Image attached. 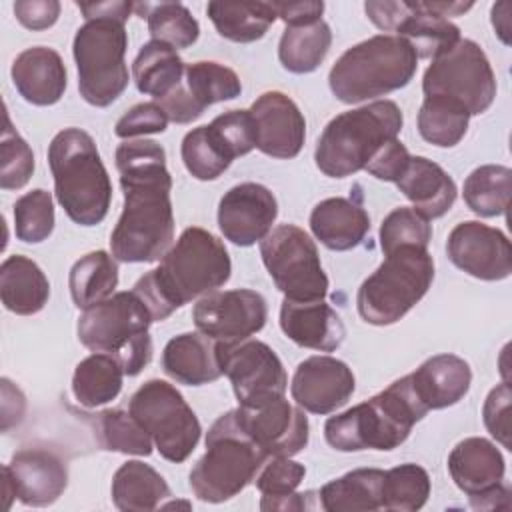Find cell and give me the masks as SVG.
<instances>
[{"label": "cell", "mask_w": 512, "mask_h": 512, "mask_svg": "<svg viewBox=\"0 0 512 512\" xmlns=\"http://www.w3.org/2000/svg\"><path fill=\"white\" fill-rule=\"evenodd\" d=\"M222 374L228 376L240 404H254L284 396L288 386L286 370L278 354L260 340L218 342Z\"/></svg>", "instance_id": "obj_15"}, {"label": "cell", "mask_w": 512, "mask_h": 512, "mask_svg": "<svg viewBox=\"0 0 512 512\" xmlns=\"http://www.w3.org/2000/svg\"><path fill=\"white\" fill-rule=\"evenodd\" d=\"M468 110L444 96H424L418 112L420 136L440 148L456 146L468 130Z\"/></svg>", "instance_id": "obj_40"}, {"label": "cell", "mask_w": 512, "mask_h": 512, "mask_svg": "<svg viewBox=\"0 0 512 512\" xmlns=\"http://www.w3.org/2000/svg\"><path fill=\"white\" fill-rule=\"evenodd\" d=\"M410 152L408 148L398 140H390L386 142L374 156L372 160L366 164V172H370L374 178L378 180H386V182H396L402 172L406 170L408 162H410Z\"/></svg>", "instance_id": "obj_52"}, {"label": "cell", "mask_w": 512, "mask_h": 512, "mask_svg": "<svg viewBox=\"0 0 512 512\" xmlns=\"http://www.w3.org/2000/svg\"><path fill=\"white\" fill-rule=\"evenodd\" d=\"M122 378L124 368L116 356L94 352L78 362L72 376V394L82 406L96 408L120 394Z\"/></svg>", "instance_id": "obj_35"}, {"label": "cell", "mask_w": 512, "mask_h": 512, "mask_svg": "<svg viewBox=\"0 0 512 512\" xmlns=\"http://www.w3.org/2000/svg\"><path fill=\"white\" fill-rule=\"evenodd\" d=\"M412 44L396 34H378L348 48L330 68L328 84L344 104H358L404 88L416 74Z\"/></svg>", "instance_id": "obj_5"}, {"label": "cell", "mask_w": 512, "mask_h": 512, "mask_svg": "<svg viewBox=\"0 0 512 512\" xmlns=\"http://www.w3.org/2000/svg\"><path fill=\"white\" fill-rule=\"evenodd\" d=\"M170 496L166 480L140 460L124 462L112 478V502L124 512H150Z\"/></svg>", "instance_id": "obj_32"}, {"label": "cell", "mask_w": 512, "mask_h": 512, "mask_svg": "<svg viewBox=\"0 0 512 512\" xmlns=\"http://www.w3.org/2000/svg\"><path fill=\"white\" fill-rule=\"evenodd\" d=\"M186 170L198 180H216L236 158L212 124L190 130L180 148Z\"/></svg>", "instance_id": "obj_41"}, {"label": "cell", "mask_w": 512, "mask_h": 512, "mask_svg": "<svg viewBox=\"0 0 512 512\" xmlns=\"http://www.w3.org/2000/svg\"><path fill=\"white\" fill-rule=\"evenodd\" d=\"M510 384L502 382L496 388L490 390V394L486 396L484 408H482V416H484V424L488 428V432L492 434V438H496L504 448H512L510 444Z\"/></svg>", "instance_id": "obj_51"}, {"label": "cell", "mask_w": 512, "mask_h": 512, "mask_svg": "<svg viewBox=\"0 0 512 512\" xmlns=\"http://www.w3.org/2000/svg\"><path fill=\"white\" fill-rule=\"evenodd\" d=\"M510 190L512 170L500 164H484L472 170L464 180V202L482 218L500 216L508 210Z\"/></svg>", "instance_id": "obj_38"}, {"label": "cell", "mask_w": 512, "mask_h": 512, "mask_svg": "<svg viewBox=\"0 0 512 512\" xmlns=\"http://www.w3.org/2000/svg\"><path fill=\"white\" fill-rule=\"evenodd\" d=\"M134 10L146 16L148 32L152 40L164 42L178 48L192 46L200 36L198 20L180 2H160V4H134Z\"/></svg>", "instance_id": "obj_42"}, {"label": "cell", "mask_w": 512, "mask_h": 512, "mask_svg": "<svg viewBox=\"0 0 512 512\" xmlns=\"http://www.w3.org/2000/svg\"><path fill=\"white\" fill-rule=\"evenodd\" d=\"M432 280L434 260L428 248L400 246L358 288V314L374 326L394 324L424 298Z\"/></svg>", "instance_id": "obj_9"}, {"label": "cell", "mask_w": 512, "mask_h": 512, "mask_svg": "<svg viewBox=\"0 0 512 512\" xmlns=\"http://www.w3.org/2000/svg\"><path fill=\"white\" fill-rule=\"evenodd\" d=\"M118 286L116 258L104 250H94L74 262L68 274V288L74 304L82 310L110 298Z\"/></svg>", "instance_id": "obj_36"}, {"label": "cell", "mask_w": 512, "mask_h": 512, "mask_svg": "<svg viewBox=\"0 0 512 512\" xmlns=\"http://www.w3.org/2000/svg\"><path fill=\"white\" fill-rule=\"evenodd\" d=\"M510 4L508 2H498L492 6V24L496 34L504 44H510Z\"/></svg>", "instance_id": "obj_57"}, {"label": "cell", "mask_w": 512, "mask_h": 512, "mask_svg": "<svg viewBox=\"0 0 512 512\" xmlns=\"http://www.w3.org/2000/svg\"><path fill=\"white\" fill-rule=\"evenodd\" d=\"M16 238L26 244L44 242L54 230V204L48 190L36 188L20 196L14 204Z\"/></svg>", "instance_id": "obj_45"}, {"label": "cell", "mask_w": 512, "mask_h": 512, "mask_svg": "<svg viewBox=\"0 0 512 512\" xmlns=\"http://www.w3.org/2000/svg\"><path fill=\"white\" fill-rule=\"evenodd\" d=\"M208 18L226 40L248 44L260 40L278 18L274 2H208Z\"/></svg>", "instance_id": "obj_33"}, {"label": "cell", "mask_w": 512, "mask_h": 512, "mask_svg": "<svg viewBox=\"0 0 512 512\" xmlns=\"http://www.w3.org/2000/svg\"><path fill=\"white\" fill-rule=\"evenodd\" d=\"M56 200L80 226L100 224L110 208L112 182L94 138L80 128L60 130L48 146Z\"/></svg>", "instance_id": "obj_4"}, {"label": "cell", "mask_w": 512, "mask_h": 512, "mask_svg": "<svg viewBox=\"0 0 512 512\" xmlns=\"http://www.w3.org/2000/svg\"><path fill=\"white\" fill-rule=\"evenodd\" d=\"M18 22L30 30H46L56 24L60 16V2L56 0H20L14 4Z\"/></svg>", "instance_id": "obj_53"}, {"label": "cell", "mask_w": 512, "mask_h": 512, "mask_svg": "<svg viewBox=\"0 0 512 512\" xmlns=\"http://www.w3.org/2000/svg\"><path fill=\"white\" fill-rule=\"evenodd\" d=\"M130 414L168 462H184L196 448L202 426L184 396L166 380L144 382L128 402Z\"/></svg>", "instance_id": "obj_11"}, {"label": "cell", "mask_w": 512, "mask_h": 512, "mask_svg": "<svg viewBox=\"0 0 512 512\" xmlns=\"http://www.w3.org/2000/svg\"><path fill=\"white\" fill-rule=\"evenodd\" d=\"M278 216L274 194L256 182L232 186L218 204V228L236 246L260 242Z\"/></svg>", "instance_id": "obj_20"}, {"label": "cell", "mask_w": 512, "mask_h": 512, "mask_svg": "<svg viewBox=\"0 0 512 512\" xmlns=\"http://www.w3.org/2000/svg\"><path fill=\"white\" fill-rule=\"evenodd\" d=\"M126 48L128 34L118 18H92L76 30L72 52L78 90L88 104L106 108L122 96L128 86Z\"/></svg>", "instance_id": "obj_10"}, {"label": "cell", "mask_w": 512, "mask_h": 512, "mask_svg": "<svg viewBox=\"0 0 512 512\" xmlns=\"http://www.w3.org/2000/svg\"><path fill=\"white\" fill-rule=\"evenodd\" d=\"M310 228L326 248L344 252L356 248L370 230L368 212L348 198H326L310 214Z\"/></svg>", "instance_id": "obj_29"}, {"label": "cell", "mask_w": 512, "mask_h": 512, "mask_svg": "<svg viewBox=\"0 0 512 512\" xmlns=\"http://www.w3.org/2000/svg\"><path fill=\"white\" fill-rule=\"evenodd\" d=\"M426 412L406 374L370 400L330 416L324 424V436L340 452L394 450L410 436L412 426Z\"/></svg>", "instance_id": "obj_3"}, {"label": "cell", "mask_w": 512, "mask_h": 512, "mask_svg": "<svg viewBox=\"0 0 512 512\" xmlns=\"http://www.w3.org/2000/svg\"><path fill=\"white\" fill-rule=\"evenodd\" d=\"M382 482L384 470L356 468L320 488V506L326 512L382 510Z\"/></svg>", "instance_id": "obj_31"}, {"label": "cell", "mask_w": 512, "mask_h": 512, "mask_svg": "<svg viewBox=\"0 0 512 512\" xmlns=\"http://www.w3.org/2000/svg\"><path fill=\"white\" fill-rule=\"evenodd\" d=\"M250 114L256 126V148L272 158H294L306 138V120L292 98L270 90L260 94Z\"/></svg>", "instance_id": "obj_22"}, {"label": "cell", "mask_w": 512, "mask_h": 512, "mask_svg": "<svg viewBox=\"0 0 512 512\" xmlns=\"http://www.w3.org/2000/svg\"><path fill=\"white\" fill-rule=\"evenodd\" d=\"M278 18L286 26H304L322 20L324 2L302 0V2H274Z\"/></svg>", "instance_id": "obj_54"}, {"label": "cell", "mask_w": 512, "mask_h": 512, "mask_svg": "<svg viewBox=\"0 0 512 512\" xmlns=\"http://www.w3.org/2000/svg\"><path fill=\"white\" fill-rule=\"evenodd\" d=\"M34 172V154L28 142L12 128L10 116L4 114V128L0 140V186L4 190H18L28 184Z\"/></svg>", "instance_id": "obj_46"}, {"label": "cell", "mask_w": 512, "mask_h": 512, "mask_svg": "<svg viewBox=\"0 0 512 512\" xmlns=\"http://www.w3.org/2000/svg\"><path fill=\"white\" fill-rule=\"evenodd\" d=\"M232 262L226 246L204 228H186L162 256L160 266L144 274L134 292L142 298L154 322L166 320L176 308L216 292L230 278Z\"/></svg>", "instance_id": "obj_2"}, {"label": "cell", "mask_w": 512, "mask_h": 512, "mask_svg": "<svg viewBox=\"0 0 512 512\" xmlns=\"http://www.w3.org/2000/svg\"><path fill=\"white\" fill-rule=\"evenodd\" d=\"M168 126V116L164 108L156 102H142L132 106L114 126L118 138H134L144 134L164 132Z\"/></svg>", "instance_id": "obj_50"}, {"label": "cell", "mask_w": 512, "mask_h": 512, "mask_svg": "<svg viewBox=\"0 0 512 512\" xmlns=\"http://www.w3.org/2000/svg\"><path fill=\"white\" fill-rule=\"evenodd\" d=\"M4 492L10 500L16 496L26 506L54 504L68 486L66 462L48 448H22L14 452L10 464L2 466Z\"/></svg>", "instance_id": "obj_19"}, {"label": "cell", "mask_w": 512, "mask_h": 512, "mask_svg": "<svg viewBox=\"0 0 512 512\" xmlns=\"http://www.w3.org/2000/svg\"><path fill=\"white\" fill-rule=\"evenodd\" d=\"M408 376L426 410L454 406L466 396L472 382L470 364L456 354H436Z\"/></svg>", "instance_id": "obj_26"}, {"label": "cell", "mask_w": 512, "mask_h": 512, "mask_svg": "<svg viewBox=\"0 0 512 512\" xmlns=\"http://www.w3.org/2000/svg\"><path fill=\"white\" fill-rule=\"evenodd\" d=\"M394 184L426 220L444 216L458 196L452 176L440 164L424 156H412L406 170Z\"/></svg>", "instance_id": "obj_27"}, {"label": "cell", "mask_w": 512, "mask_h": 512, "mask_svg": "<svg viewBox=\"0 0 512 512\" xmlns=\"http://www.w3.org/2000/svg\"><path fill=\"white\" fill-rule=\"evenodd\" d=\"M0 298L6 310L32 316L46 306L50 282L34 260L12 254L0 266Z\"/></svg>", "instance_id": "obj_30"}, {"label": "cell", "mask_w": 512, "mask_h": 512, "mask_svg": "<svg viewBox=\"0 0 512 512\" xmlns=\"http://www.w3.org/2000/svg\"><path fill=\"white\" fill-rule=\"evenodd\" d=\"M240 428L268 454L294 456L308 444V418L284 396L254 404H240L236 410Z\"/></svg>", "instance_id": "obj_17"}, {"label": "cell", "mask_w": 512, "mask_h": 512, "mask_svg": "<svg viewBox=\"0 0 512 512\" xmlns=\"http://www.w3.org/2000/svg\"><path fill=\"white\" fill-rule=\"evenodd\" d=\"M262 262L286 300L314 302L328 294L314 240L294 224H280L260 240Z\"/></svg>", "instance_id": "obj_12"}, {"label": "cell", "mask_w": 512, "mask_h": 512, "mask_svg": "<svg viewBox=\"0 0 512 512\" xmlns=\"http://www.w3.org/2000/svg\"><path fill=\"white\" fill-rule=\"evenodd\" d=\"M164 372L186 386H202L222 376L218 342L202 332H184L168 340L162 352Z\"/></svg>", "instance_id": "obj_28"}, {"label": "cell", "mask_w": 512, "mask_h": 512, "mask_svg": "<svg viewBox=\"0 0 512 512\" xmlns=\"http://www.w3.org/2000/svg\"><path fill=\"white\" fill-rule=\"evenodd\" d=\"M268 318V306L260 292L238 288L210 292L192 310L198 332L216 342H242L260 332Z\"/></svg>", "instance_id": "obj_16"}, {"label": "cell", "mask_w": 512, "mask_h": 512, "mask_svg": "<svg viewBox=\"0 0 512 512\" xmlns=\"http://www.w3.org/2000/svg\"><path fill=\"white\" fill-rule=\"evenodd\" d=\"M430 496L428 472L412 462L394 466L384 472L382 508L392 512L420 510Z\"/></svg>", "instance_id": "obj_44"}, {"label": "cell", "mask_w": 512, "mask_h": 512, "mask_svg": "<svg viewBox=\"0 0 512 512\" xmlns=\"http://www.w3.org/2000/svg\"><path fill=\"white\" fill-rule=\"evenodd\" d=\"M80 8V12L84 14L86 20H92V18H118L122 22L128 20L130 12L134 10V4L132 2H96V4H84V2H78L76 4Z\"/></svg>", "instance_id": "obj_55"}, {"label": "cell", "mask_w": 512, "mask_h": 512, "mask_svg": "<svg viewBox=\"0 0 512 512\" xmlns=\"http://www.w3.org/2000/svg\"><path fill=\"white\" fill-rule=\"evenodd\" d=\"M184 86L196 106L204 112L208 106L240 96L242 84L238 74L218 62H192L184 70Z\"/></svg>", "instance_id": "obj_43"}, {"label": "cell", "mask_w": 512, "mask_h": 512, "mask_svg": "<svg viewBox=\"0 0 512 512\" xmlns=\"http://www.w3.org/2000/svg\"><path fill=\"white\" fill-rule=\"evenodd\" d=\"M186 64L178 52L158 40L146 42L132 62V76L136 88L142 94L156 98L158 102L166 98L184 76Z\"/></svg>", "instance_id": "obj_34"}, {"label": "cell", "mask_w": 512, "mask_h": 512, "mask_svg": "<svg viewBox=\"0 0 512 512\" xmlns=\"http://www.w3.org/2000/svg\"><path fill=\"white\" fill-rule=\"evenodd\" d=\"M306 476V468L288 456H268V460L258 470L254 484L262 496L278 498L296 492Z\"/></svg>", "instance_id": "obj_48"}, {"label": "cell", "mask_w": 512, "mask_h": 512, "mask_svg": "<svg viewBox=\"0 0 512 512\" xmlns=\"http://www.w3.org/2000/svg\"><path fill=\"white\" fill-rule=\"evenodd\" d=\"M152 322L142 298L130 290L116 292L86 308L78 318L76 332L88 350L116 356L124 374L136 376L152 360V338L148 334Z\"/></svg>", "instance_id": "obj_7"}, {"label": "cell", "mask_w": 512, "mask_h": 512, "mask_svg": "<svg viewBox=\"0 0 512 512\" xmlns=\"http://www.w3.org/2000/svg\"><path fill=\"white\" fill-rule=\"evenodd\" d=\"M364 10L372 24L408 40L418 58H438L458 44L460 28L432 10L430 0H370Z\"/></svg>", "instance_id": "obj_14"}, {"label": "cell", "mask_w": 512, "mask_h": 512, "mask_svg": "<svg viewBox=\"0 0 512 512\" xmlns=\"http://www.w3.org/2000/svg\"><path fill=\"white\" fill-rule=\"evenodd\" d=\"M402 122V110L392 100H376L338 114L316 142V166L330 178H346L364 170L386 142L398 138Z\"/></svg>", "instance_id": "obj_6"}, {"label": "cell", "mask_w": 512, "mask_h": 512, "mask_svg": "<svg viewBox=\"0 0 512 512\" xmlns=\"http://www.w3.org/2000/svg\"><path fill=\"white\" fill-rule=\"evenodd\" d=\"M116 168L124 208L110 234L112 256L120 262H154L174 240L166 152L154 140H126L116 148Z\"/></svg>", "instance_id": "obj_1"}, {"label": "cell", "mask_w": 512, "mask_h": 512, "mask_svg": "<svg viewBox=\"0 0 512 512\" xmlns=\"http://www.w3.org/2000/svg\"><path fill=\"white\" fill-rule=\"evenodd\" d=\"M448 472L454 484L476 504L482 496L496 490L506 472L502 452L486 438L472 436L458 442L448 456Z\"/></svg>", "instance_id": "obj_23"}, {"label": "cell", "mask_w": 512, "mask_h": 512, "mask_svg": "<svg viewBox=\"0 0 512 512\" xmlns=\"http://www.w3.org/2000/svg\"><path fill=\"white\" fill-rule=\"evenodd\" d=\"M268 454L240 428L236 412L222 414L206 434V452L190 470V488L202 502H224L254 482Z\"/></svg>", "instance_id": "obj_8"}, {"label": "cell", "mask_w": 512, "mask_h": 512, "mask_svg": "<svg viewBox=\"0 0 512 512\" xmlns=\"http://www.w3.org/2000/svg\"><path fill=\"white\" fill-rule=\"evenodd\" d=\"M356 380L346 362L332 356H310L298 364L290 392L294 402L312 414H330L354 394Z\"/></svg>", "instance_id": "obj_21"}, {"label": "cell", "mask_w": 512, "mask_h": 512, "mask_svg": "<svg viewBox=\"0 0 512 512\" xmlns=\"http://www.w3.org/2000/svg\"><path fill=\"white\" fill-rule=\"evenodd\" d=\"M210 124L236 158L256 148V126L250 110H228L216 116Z\"/></svg>", "instance_id": "obj_49"}, {"label": "cell", "mask_w": 512, "mask_h": 512, "mask_svg": "<svg viewBox=\"0 0 512 512\" xmlns=\"http://www.w3.org/2000/svg\"><path fill=\"white\" fill-rule=\"evenodd\" d=\"M432 238V226L414 208H394L380 226V246L384 254L400 246L428 248Z\"/></svg>", "instance_id": "obj_47"}, {"label": "cell", "mask_w": 512, "mask_h": 512, "mask_svg": "<svg viewBox=\"0 0 512 512\" xmlns=\"http://www.w3.org/2000/svg\"><path fill=\"white\" fill-rule=\"evenodd\" d=\"M424 96H444L462 104L470 116L486 112L496 96V76L484 50L468 38L432 60L422 78Z\"/></svg>", "instance_id": "obj_13"}, {"label": "cell", "mask_w": 512, "mask_h": 512, "mask_svg": "<svg viewBox=\"0 0 512 512\" xmlns=\"http://www.w3.org/2000/svg\"><path fill=\"white\" fill-rule=\"evenodd\" d=\"M280 328L298 346L320 352H334L346 336L342 318L324 300L294 302L284 298L280 306Z\"/></svg>", "instance_id": "obj_24"}, {"label": "cell", "mask_w": 512, "mask_h": 512, "mask_svg": "<svg viewBox=\"0 0 512 512\" xmlns=\"http://www.w3.org/2000/svg\"><path fill=\"white\" fill-rule=\"evenodd\" d=\"M92 416L94 436L102 450L150 456L154 442L140 422L122 408H106Z\"/></svg>", "instance_id": "obj_39"}, {"label": "cell", "mask_w": 512, "mask_h": 512, "mask_svg": "<svg viewBox=\"0 0 512 512\" xmlns=\"http://www.w3.org/2000/svg\"><path fill=\"white\" fill-rule=\"evenodd\" d=\"M312 496H314V492H304V494L292 492L288 496H278V498L262 496L260 510H264V512H272V510H312L314 508V504L310 502Z\"/></svg>", "instance_id": "obj_56"}, {"label": "cell", "mask_w": 512, "mask_h": 512, "mask_svg": "<svg viewBox=\"0 0 512 512\" xmlns=\"http://www.w3.org/2000/svg\"><path fill=\"white\" fill-rule=\"evenodd\" d=\"M10 76L18 94L34 106L56 104L68 84L62 56L46 46H32L20 52L12 62Z\"/></svg>", "instance_id": "obj_25"}, {"label": "cell", "mask_w": 512, "mask_h": 512, "mask_svg": "<svg viewBox=\"0 0 512 512\" xmlns=\"http://www.w3.org/2000/svg\"><path fill=\"white\" fill-rule=\"evenodd\" d=\"M446 252L456 268L478 280H504L512 272L508 236L478 220L456 224L448 234Z\"/></svg>", "instance_id": "obj_18"}, {"label": "cell", "mask_w": 512, "mask_h": 512, "mask_svg": "<svg viewBox=\"0 0 512 512\" xmlns=\"http://www.w3.org/2000/svg\"><path fill=\"white\" fill-rule=\"evenodd\" d=\"M332 44L330 26L324 20L304 26H286L278 44L280 64L294 74L314 72Z\"/></svg>", "instance_id": "obj_37"}]
</instances>
